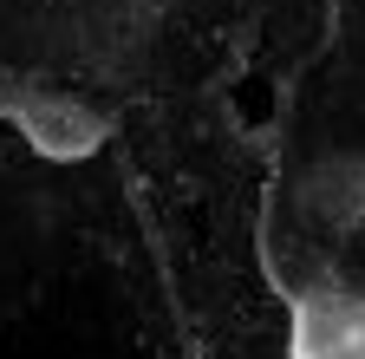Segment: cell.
Masks as SVG:
<instances>
[{
	"instance_id": "cell-2",
	"label": "cell",
	"mask_w": 365,
	"mask_h": 359,
	"mask_svg": "<svg viewBox=\"0 0 365 359\" xmlns=\"http://www.w3.org/2000/svg\"><path fill=\"white\" fill-rule=\"evenodd\" d=\"M20 124H26V138H33L46 157H78V151L98 144V131H105L85 105H66V98H53V105H26Z\"/></svg>"
},
{
	"instance_id": "cell-1",
	"label": "cell",
	"mask_w": 365,
	"mask_h": 359,
	"mask_svg": "<svg viewBox=\"0 0 365 359\" xmlns=\"http://www.w3.org/2000/svg\"><path fill=\"white\" fill-rule=\"evenodd\" d=\"M287 359H365V294L307 281L294 300Z\"/></svg>"
}]
</instances>
